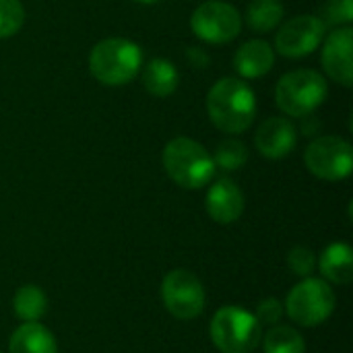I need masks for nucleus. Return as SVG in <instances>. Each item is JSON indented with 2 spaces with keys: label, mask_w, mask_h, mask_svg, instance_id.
I'll use <instances>...</instances> for the list:
<instances>
[{
  "label": "nucleus",
  "mask_w": 353,
  "mask_h": 353,
  "mask_svg": "<svg viewBox=\"0 0 353 353\" xmlns=\"http://www.w3.org/2000/svg\"><path fill=\"white\" fill-rule=\"evenodd\" d=\"M209 333L213 345L221 353H250L263 339V325L254 312L230 304L213 314Z\"/></svg>",
  "instance_id": "4"
},
{
  "label": "nucleus",
  "mask_w": 353,
  "mask_h": 353,
  "mask_svg": "<svg viewBox=\"0 0 353 353\" xmlns=\"http://www.w3.org/2000/svg\"><path fill=\"white\" fill-rule=\"evenodd\" d=\"M275 64V50L265 39H250L234 54V68L242 79L265 77Z\"/></svg>",
  "instance_id": "14"
},
{
  "label": "nucleus",
  "mask_w": 353,
  "mask_h": 353,
  "mask_svg": "<svg viewBox=\"0 0 353 353\" xmlns=\"http://www.w3.org/2000/svg\"><path fill=\"white\" fill-rule=\"evenodd\" d=\"M8 353H58V345L41 323H23L10 335Z\"/></svg>",
  "instance_id": "16"
},
{
  "label": "nucleus",
  "mask_w": 353,
  "mask_h": 353,
  "mask_svg": "<svg viewBox=\"0 0 353 353\" xmlns=\"http://www.w3.org/2000/svg\"><path fill=\"white\" fill-rule=\"evenodd\" d=\"M283 312H285V310H283V304H281L277 298H265V300L259 302L254 316H256V321H259L261 325L275 327V325L281 321Z\"/></svg>",
  "instance_id": "25"
},
{
  "label": "nucleus",
  "mask_w": 353,
  "mask_h": 353,
  "mask_svg": "<svg viewBox=\"0 0 353 353\" xmlns=\"http://www.w3.org/2000/svg\"><path fill=\"white\" fill-rule=\"evenodd\" d=\"M327 25L321 17L298 14L290 19L275 35V48L285 58H304L312 54L325 39Z\"/></svg>",
  "instance_id": "10"
},
{
  "label": "nucleus",
  "mask_w": 353,
  "mask_h": 353,
  "mask_svg": "<svg viewBox=\"0 0 353 353\" xmlns=\"http://www.w3.org/2000/svg\"><path fill=\"white\" fill-rule=\"evenodd\" d=\"M335 304L337 298L331 283L319 277H304L290 290L283 310L296 325L312 329L323 325L333 314Z\"/></svg>",
  "instance_id": "6"
},
{
  "label": "nucleus",
  "mask_w": 353,
  "mask_h": 353,
  "mask_svg": "<svg viewBox=\"0 0 353 353\" xmlns=\"http://www.w3.org/2000/svg\"><path fill=\"white\" fill-rule=\"evenodd\" d=\"M288 267L298 277H310L316 269V254L306 246H294L288 252Z\"/></svg>",
  "instance_id": "24"
},
{
  "label": "nucleus",
  "mask_w": 353,
  "mask_h": 353,
  "mask_svg": "<svg viewBox=\"0 0 353 353\" xmlns=\"http://www.w3.org/2000/svg\"><path fill=\"white\" fill-rule=\"evenodd\" d=\"M298 143V130L292 120L288 118H269L265 120L256 134H254V145L261 155L267 159H281L290 155L296 149Z\"/></svg>",
  "instance_id": "12"
},
{
  "label": "nucleus",
  "mask_w": 353,
  "mask_h": 353,
  "mask_svg": "<svg viewBox=\"0 0 353 353\" xmlns=\"http://www.w3.org/2000/svg\"><path fill=\"white\" fill-rule=\"evenodd\" d=\"M316 267L321 269V275L327 283L335 285H347L353 279V250L345 242H333L316 261Z\"/></svg>",
  "instance_id": "15"
},
{
  "label": "nucleus",
  "mask_w": 353,
  "mask_h": 353,
  "mask_svg": "<svg viewBox=\"0 0 353 353\" xmlns=\"http://www.w3.org/2000/svg\"><path fill=\"white\" fill-rule=\"evenodd\" d=\"M304 163L310 170L312 176L327 180V182H339L350 178L353 170V149L352 145L341 137H319L312 141L304 153Z\"/></svg>",
  "instance_id": "7"
},
{
  "label": "nucleus",
  "mask_w": 353,
  "mask_h": 353,
  "mask_svg": "<svg viewBox=\"0 0 353 353\" xmlns=\"http://www.w3.org/2000/svg\"><path fill=\"white\" fill-rule=\"evenodd\" d=\"M205 209L213 221L221 225H230L238 221L244 213V194L234 180L219 178L211 184L207 192Z\"/></svg>",
  "instance_id": "13"
},
{
  "label": "nucleus",
  "mask_w": 353,
  "mask_h": 353,
  "mask_svg": "<svg viewBox=\"0 0 353 353\" xmlns=\"http://www.w3.org/2000/svg\"><path fill=\"white\" fill-rule=\"evenodd\" d=\"M161 300L174 319L192 321L205 310V288L194 273L174 269L161 281Z\"/></svg>",
  "instance_id": "8"
},
{
  "label": "nucleus",
  "mask_w": 353,
  "mask_h": 353,
  "mask_svg": "<svg viewBox=\"0 0 353 353\" xmlns=\"http://www.w3.org/2000/svg\"><path fill=\"white\" fill-rule=\"evenodd\" d=\"M25 23V8L21 0H0V39L12 37Z\"/></svg>",
  "instance_id": "22"
},
{
  "label": "nucleus",
  "mask_w": 353,
  "mask_h": 353,
  "mask_svg": "<svg viewBox=\"0 0 353 353\" xmlns=\"http://www.w3.org/2000/svg\"><path fill=\"white\" fill-rule=\"evenodd\" d=\"M248 161V149L242 141L238 139H225L217 145L215 155H213V163L215 168H221L225 172H234L244 168Z\"/></svg>",
  "instance_id": "21"
},
{
  "label": "nucleus",
  "mask_w": 353,
  "mask_h": 353,
  "mask_svg": "<svg viewBox=\"0 0 353 353\" xmlns=\"http://www.w3.org/2000/svg\"><path fill=\"white\" fill-rule=\"evenodd\" d=\"M321 21L327 27H345L353 21V0H327Z\"/></svg>",
  "instance_id": "23"
},
{
  "label": "nucleus",
  "mask_w": 353,
  "mask_h": 353,
  "mask_svg": "<svg viewBox=\"0 0 353 353\" xmlns=\"http://www.w3.org/2000/svg\"><path fill=\"white\" fill-rule=\"evenodd\" d=\"M0 353H2V352H0Z\"/></svg>",
  "instance_id": "27"
},
{
  "label": "nucleus",
  "mask_w": 353,
  "mask_h": 353,
  "mask_svg": "<svg viewBox=\"0 0 353 353\" xmlns=\"http://www.w3.org/2000/svg\"><path fill=\"white\" fill-rule=\"evenodd\" d=\"M190 27L194 35L207 43H228L240 35L242 17L230 2L207 0L194 8Z\"/></svg>",
  "instance_id": "9"
},
{
  "label": "nucleus",
  "mask_w": 353,
  "mask_h": 353,
  "mask_svg": "<svg viewBox=\"0 0 353 353\" xmlns=\"http://www.w3.org/2000/svg\"><path fill=\"white\" fill-rule=\"evenodd\" d=\"M12 308L17 319H21L23 323H39L48 310V296L39 285H21L14 294Z\"/></svg>",
  "instance_id": "18"
},
{
  "label": "nucleus",
  "mask_w": 353,
  "mask_h": 353,
  "mask_svg": "<svg viewBox=\"0 0 353 353\" xmlns=\"http://www.w3.org/2000/svg\"><path fill=\"white\" fill-rule=\"evenodd\" d=\"M180 83L178 68L165 58H153L143 68V85L155 97H170Z\"/></svg>",
  "instance_id": "17"
},
{
  "label": "nucleus",
  "mask_w": 353,
  "mask_h": 353,
  "mask_svg": "<svg viewBox=\"0 0 353 353\" xmlns=\"http://www.w3.org/2000/svg\"><path fill=\"white\" fill-rule=\"evenodd\" d=\"M163 168L172 182L186 190L205 188L215 176L213 155L194 139H172L163 149Z\"/></svg>",
  "instance_id": "3"
},
{
  "label": "nucleus",
  "mask_w": 353,
  "mask_h": 353,
  "mask_svg": "<svg viewBox=\"0 0 353 353\" xmlns=\"http://www.w3.org/2000/svg\"><path fill=\"white\" fill-rule=\"evenodd\" d=\"M137 2H141V4H153V2H157V0H137Z\"/></svg>",
  "instance_id": "26"
},
{
  "label": "nucleus",
  "mask_w": 353,
  "mask_h": 353,
  "mask_svg": "<svg viewBox=\"0 0 353 353\" xmlns=\"http://www.w3.org/2000/svg\"><path fill=\"white\" fill-rule=\"evenodd\" d=\"M265 353H306L304 337L288 325H275L261 339Z\"/></svg>",
  "instance_id": "19"
},
{
  "label": "nucleus",
  "mask_w": 353,
  "mask_h": 353,
  "mask_svg": "<svg viewBox=\"0 0 353 353\" xmlns=\"http://www.w3.org/2000/svg\"><path fill=\"white\" fill-rule=\"evenodd\" d=\"M207 112L211 122L228 134H240L250 128L256 114V95L252 87L238 79H219L207 95Z\"/></svg>",
  "instance_id": "1"
},
{
  "label": "nucleus",
  "mask_w": 353,
  "mask_h": 353,
  "mask_svg": "<svg viewBox=\"0 0 353 353\" xmlns=\"http://www.w3.org/2000/svg\"><path fill=\"white\" fill-rule=\"evenodd\" d=\"M353 31L350 25L337 27L323 46L325 72L339 85L352 87L353 83Z\"/></svg>",
  "instance_id": "11"
},
{
  "label": "nucleus",
  "mask_w": 353,
  "mask_h": 353,
  "mask_svg": "<svg viewBox=\"0 0 353 353\" xmlns=\"http://www.w3.org/2000/svg\"><path fill=\"white\" fill-rule=\"evenodd\" d=\"M283 19V4L279 0H252L246 10V23L250 29L265 33L275 29Z\"/></svg>",
  "instance_id": "20"
},
{
  "label": "nucleus",
  "mask_w": 353,
  "mask_h": 353,
  "mask_svg": "<svg viewBox=\"0 0 353 353\" xmlns=\"http://www.w3.org/2000/svg\"><path fill=\"white\" fill-rule=\"evenodd\" d=\"M143 68V50L126 37H108L95 43L89 54L91 74L108 87L130 83Z\"/></svg>",
  "instance_id": "2"
},
{
  "label": "nucleus",
  "mask_w": 353,
  "mask_h": 353,
  "mask_svg": "<svg viewBox=\"0 0 353 353\" xmlns=\"http://www.w3.org/2000/svg\"><path fill=\"white\" fill-rule=\"evenodd\" d=\"M329 87L321 72L300 68L283 74L275 87V99L283 114L294 118L310 116L327 99Z\"/></svg>",
  "instance_id": "5"
}]
</instances>
